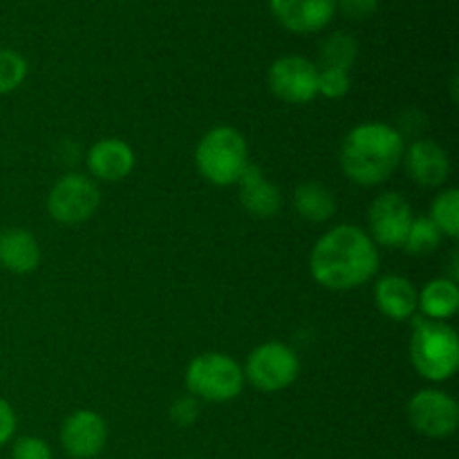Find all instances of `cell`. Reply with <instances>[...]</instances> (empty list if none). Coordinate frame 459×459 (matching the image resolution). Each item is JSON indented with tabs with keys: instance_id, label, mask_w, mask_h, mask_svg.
I'll return each mask as SVG.
<instances>
[{
	"instance_id": "7a4b0ae2",
	"label": "cell",
	"mask_w": 459,
	"mask_h": 459,
	"mask_svg": "<svg viewBox=\"0 0 459 459\" xmlns=\"http://www.w3.org/2000/svg\"><path fill=\"white\" fill-rule=\"evenodd\" d=\"M406 142L402 133L381 121H368L348 133L341 146V169L359 186L384 184L402 164Z\"/></svg>"
},
{
	"instance_id": "ffe728a7",
	"label": "cell",
	"mask_w": 459,
	"mask_h": 459,
	"mask_svg": "<svg viewBox=\"0 0 459 459\" xmlns=\"http://www.w3.org/2000/svg\"><path fill=\"white\" fill-rule=\"evenodd\" d=\"M359 54L357 40L345 31H336V34L327 36L321 45V65L323 67H336V70L350 72L354 65Z\"/></svg>"
},
{
	"instance_id": "ac0fdd59",
	"label": "cell",
	"mask_w": 459,
	"mask_h": 459,
	"mask_svg": "<svg viewBox=\"0 0 459 459\" xmlns=\"http://www.w3.org/2000/svg\"><path fill=\"white\" fill-rule=\"evenodd\" d=\"M417 309L429 321H446L459 309V287L451 278H433L417 291Z\"/></svg>"
},
{
	"instance_id": "e0dca14e",
	"label": "cell",
	"mask_w": 459,
	"mask_h": 459,
	"mask_svg": "<svg viewBox=\"0 0 459 459\" xmlns=\"http://www.w3.org/2000/svg\"><path fill=\"white\" fill-rule=\"evenodd\" d=\"M40 263V247L25 229H3L0 231V267L7 272L31 273Z\"/></svg>"
},
{
	"instance_id": "603a6c76",
	"label": "cell",
	"mask_w": 459,
	"mask_h": 459,
	"mask_svg": "<svg viewBox=\"0 0 459 459\" xmlns=\"http://www.w3.org/2000/svg\"><path fill=\"white\" fill-rule=\"evenodd\" d=\"M27 76V61L13 49H0V97L13 92Z\"/></svg>"
},
{
	"instance_id": "d4e9b609",
	"label": "cell",
	"mask_w": 459,
	"mask_h": 459,
	"mask_svg": "<svg viewBox=\"0 0 459 459\" xmlns=\"http://www.w3.org/2000/svg\"><path fill=\"white\" fill-rule=\"evenodd\" d=\"M197 417H200V402L193 394H184V397L175 399V403L170 406V420L178 426L195 424Z\"/></svg>"
},
{
	"instance_id": "4316f807",
	"label": "cell",
	"mask_w": 459,
	"mask_h": 459,
	"mask_svg": "<svg viewBox=\"0 0 459 459\" xmlns=\"http://www.w3.org/2000/svg\"><path fill=\"white\" fill-rule=\"evenodd\" d=\"M379 7V0H336V12H343L352 21H366Z\"/></svg>"
},
{
	"instance_id": "52a82bcc",
	"label": "cell",
	"mask_w": 459,
	"mask_h": 459,
	"mask_svg": "<svg viewBox=\"0 0 459 459\" xmlns=\"http://www.w3.org/2000/svg\"><path fill=\"white\" fill-rule=\"evenodd\" d=\"M101 204L99 186L90 178L70 173L58 179L48 195V211L56 222L81 224L92 218Z\"/></svg>"
},
{
	"instance_id": "4fadbf2b",
	"label": "cell",
	"mask_w": 459,
	"mask_h": 459,
	"mask_svg": "<svg viewBox=\"0 0 459 459\" xmlns=\"http://www.w3.org/2000/svg\"><path fill=\"white\" fill-rule=\"evenodd\" d=\"M406 170L420 186H442L451 175V160L448 152L433 139H420L412 142L403 152Z\"/></svg>"
},
{
	"instance_id": "ba28073f",
	"label": "cell",
	"mask_w": 459,
	"mask_h": 459,
	"mask_svg": "<svg viewBox=\"0 0 459 459\" xmlns=\"http://www.w3.org/2000/svg\"><path fill=\"white\" fill-rule=\"evenodd\" d=\"M408 421L420 435L444 439L455 433L459 424V406L455 399L442 390H420L408 402Z\"/></svg>"
},
{
	"instance_id": "83f0119b",
	"label": "cell",
	"mask_w": 459,
	"mask_h": 459,
	"mask_svg": "<svg viewBox=\"0 0 459 459\" xmlns=\"http://www.w3.org/2000/svg\"><path fill=\"white\" fill-rule=\"evenodd\" d=\"M16 424L18 421H16V412H13V408L9 406L4 399H0V448L13 437V433H16Z\"/></svg>"
},
{
	"instance_id": "484cf974",
	"label": "cell",
	"mask_w": 459,
	"mask_h": 459,
	"mask_svg": "<svg viewBox=\"0 0 459 459\" xmlns=\"http://www.w3.org/2000/svg\"><path fill=\"white\" fill-rule=\"evenodd\" d=\"M12 459H52V451L43 439L21 437L13 444Z\"/></svg>"
},
{
	"instance_id": "44dd1931",
	"label": "cell",
	"mask_w": 459,
	"mask_h": 459,
	"mask_svg": "<svg viewBox=\"0 0 459 459\" xmlns=\"http://www.w3.org/2000/svg\"><path fill=\"white\" fill-rule=\"evenodd\" d=\"M430 220L435 227L442 231V236L457 238L459 236V191L457 188H446L435 197L430 206Z\"/></svg>"
},
{
	"instance_id": "5bb4252c",
	"label": "cell",
	"mask_w": 459,
	"mask_h": 459,
	"mask_svg": "<svg viewBox=\"0 0 459 459\" xmlns=\"http://www.w3.org/2000/svg\"><path fill=\"white\" fill-rule=\"evenodd\" d=\"M88 170L101 182H121L134 169V152L124 139L108 137L88 151Z\"/></svg>"
},
{
	"instance_id": "277c9868",
	"label": "cell",
	"mask_w": 459,
	"mask_h": 459,
	"mask_svg": "<svg viewBox=\"0 0 459 459\" xmlns=\"http://www.w3.org/2000/svg\"><path fill=\"white\" fill-rule=\"evenodd\" d=\"M195 164L202 178L215 186L238 184L249 166L247 139L231 126L211 128L197 143Z\"/></svg>"
},
{
	"instance_id": "9c48e42d",
	"label": "cell",
	"mask_w": 459,
	"mask_h": 459,
	"mask_svg": "<svg viewBox=\"0 0 459 459\" xmlns=\"http://www.w3.org/2000/svg\"><path fill=\"white\" fill-rule=\"evenodd\" d=\"M269 90L291 106L309 103L318 94V67L299 54L281 56L269 67Z\"/></svg>"
},
{
	"instance_id": "9a60e30c",
	"label": "cell",
	"mask_w": 459,
	"mask_h": 459,
	"mask_svg": "<svg viewBox=\"0 0 459 459\" xmlns=\"http://www.w3.org/2000/svg\"><path fill=\"white\" fill-rule=\"evenodd\" d=\"M238 186H240V204L245 206L251 218L269 220L281 209V191L264 178L258 166H247L242 178L238 179Z\"/></svg>"
},
{
	"instance_id": "8992f818",
	"label": "cell",
	"mask_w": 459,
	"mask_h": 459,
	"mask_svg": "<svg viewBox=\"0 0 459 459\" xmlns=\"http://www.w3.org/2000/svg\"><path fill=\"white\" fill-rule=\"evenodd\" d=\"M300 375V361L294 350L278 341L258 345L247 359L245 377L260 393H281Z\"/></svg>"
},
{
	"instance_id": "3957f363",
	"label": "cell",
	"mask_w": 459,
	"mask_h": 459,
	"mask_svg": "<svg viewBox=\"0 0 459 459\" xmlns=\"http://www.w3.org/2000/svg\"><path fill=\"white\" fill-rule=\"evenodd\" d=\"M411 361L429 381H448L459 368L457 332L442 321L415 318L411 339Z\"/></svg>"
},
{
	"instance_id": "7402d4cb",
	"label": "cell",
	"mask_w": 459,
	"mask_h": 459,
	"mask_svg": "<svg viewBox=\"0 0 459 459\" xmlns=\"http://www.w3.org/2000/svg\"><path fill=\"white\" fill-rule=\"evenodd\" d=\"M442 231L435 227V222L430 218H412L411 229H408V236L403 240V249L411 255H429L442 242Z\"/></svg>"
},
{
	"instance_id": "7c38bea8",
	"label": "cell",
	"mask_w": 459,
	"mask_h": 459,
	"mask_svg": "<svg viewBox=\"0 0 459 459\" xmlns=\"http://www.w3.org/2000/svg\"><path fill=\"white\" fill-rule=\"evenodd\" d=\"M272 13L294 34L325 30L336 13V0H269Z\"/></svg>"
},
{
	"instance_id": "30bf717a",
	"label": "cell",
	"mask_w": 459,
	"mask_h": 459,
	"mask_svg": "<svg viewBox=\"0 0 459 459\" xmlns=\"http://www.w3.org/2000/svg\"><path fill=\"white\" fill-rule=\"evenodd\" d=\"M412 206L411 202L397 191L381 193L368 209V229H370V240L381 247H403L408 236V229L412 224Z\"/></svg>"
},
{
	"instance_id": "8fae6325",
	"label": "cell",
	"mask_w": 459,
	"mask_h": 459,
	"mask_svg": "<svg viewBox=\"0 0 459 459\" xmlns=\"http://www.w3.org/2000/svg\"><path fill=\"white\" fill-rule=\"evenodd\" d=\"M108 442V426L99 412L74 411L61 426V446L72 459H92Z\"/></svg>"
},
{
	"instance_id": "5b68a950",
	"label": "cell",
	"mask_w": 459,
	"mask_h": 459,
	"mask_svg": "<svg viewBox=\"0 0 459 459\" xmlns=\"http://www.w3.org/2000/svg\"><path fill=\"white\" fill-rule=\"evenodd\" d=\"M188 394L211 403L236 399L245 385V370L233 357L222 352H204L193 359L184 375Z\"/></svg>"
},
{
	"instance_id": "d6986e66",
	"label": "cell",
	"mask_w": 459,
	"mask_h": 459,
	"mask_svg": "<svg viewBox=\"0 0 459 459\" xmlns=\"http://www.w3.org/2000/svg\"><path fill=\"white\" fill-rule=\"evenodd\" d=\"M294 209L307 222H325L334 215L336 200L321 182H305L294 193Z\"/></svg>"
},
{
	"instance_id": "cb8c5ba5",
	"label": "cell",
	"mask_w": 459,
	"mask_h": 459,
	"mask_svg": "<svg viewBox=\"0 0 459 459\" xmlns=\"http://www.w3.org/2000/svg\"><path fill=\"white\" fill-rule=\"evenodd\" d=\"M350 92V72L336 67L318 70V94L325 99H341Z\"/></svg>"
},
{
	"instance_id": "2e32d148",
	"label": "cell",
	"mask_w": 459,
	"mask_h": 459,
	"mask_svg": "<svg viewBox=\"0 0 459 459\" xmlns=\"http://www.w3.org/2000/svg\"><path fill=\"white\" fill-rule=\"evenodd\" d=\"M375 303L390 321H408L417 312V290L408 278L384 276L375 287Z\"/></svg>"
},
{
	"instance_id": "6da1fadb",
	"label": "cell",
	"mask_w": 459,
	"mask_h": 459,
	"mask_svg": "<svg viewBox=\"0 0 459 459\" xmlns=\"http://www.w3.org/2000/svg\"><path fill=\"white\" fill-rule=\"evenodd\" d=\"M309 272L330 291L357 290L379 272V249L368 231L354 224H339L314 245Z\"/></svg>"
}]
</instances>
